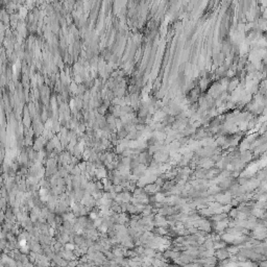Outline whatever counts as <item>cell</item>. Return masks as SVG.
Masks as SVG:
<instances>
[{"mask_svg":"<svg viewBox=\"0 0 267 267\" xmlns=\"http://www.w3.org/2000/svg\"><path fill=\"white\" fill-rule=\"evenodd\" d=\"M68 266H70V267H76V266H77V262H76L75 260L70 261L69 263H68Z\"/></svg>","mask_w":267,"mask_h":267,"instance_id":"obj_1","label":"cell"}]
</instances>
